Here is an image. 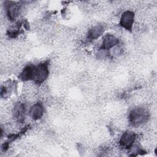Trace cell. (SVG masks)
<instances>
[{"mask_svg":"<svg viewBox=\"0 0 157 157\" xmlns=\"http://www.w3.org/2000/svg\"><path fill=\"white\" fill-rule=\"evenodd\" d=\"M49 74L48 64L42 63L33 67L32 80L37 84L43 83L47 78Z\"/></svg>","mask_w":157,"mask_h":157,"instance_id":"obj_1","label":"cell"},{"mask_svg":"<svg viewBox=\"0 0 157 157\" xmlns=\"http://www.w3.org/2000/svg\"><path fill=\"white\" fill-rule=\"evenodd\" d=\"M147 117V112L143 108H135L132 109L129 115V121L133 124L142 123Z\"/></svg>","mask_w":157,"mask_h":157,"instance_id":"obj_2","label":"cell"},{"mask_svg":"<svg viewBox=\"0 0 157 157\" xmlns=\"http://www.w3.org/2000/svg\"><path fill=\"white\" fill-rule=\"evenodd\" d=\"M134 21V13L131 10L124 12L120 20V26L125 29L131 31L132 28V25Z\"/></svg>","mask_w":157,"mask_h":157,"instance_id":"obj_3","label":"cell"},{"mask_svg":"<svg viewBox=\"0 0 157 157\" xmlns=\"http://www.w3.org/2000/svg\"><path fill=\"white\" fill-rule=\"evenodd\" d=\"M136 140V134L132 131H126L121 136L120 145L124 148H130Z\"/></svg>","mask_w":157,"mask_h":157,"instance_id":"obj_4","label":"cell"},{"mask_svg":"<svg viewBox=\"0 0 157 157\" xmlns=\"http://www.w3.org/2000/svg\"><path fill=\"white\" fill-rule=\"evenodd\" d=\"M21 7L17 2H9L6 6V13L9 20H15L20 15Z\"/></svg>","mask_w":157,"mask_h":157,"instance_id":"obj_5","label":"cell"},{"mask_svg":"<svg viewBox=\"0 0 157 157\" xmlns=\"http://www.w3.org/2000/svg\"><path fill=\"white\" fill-rule=\"evenodd\" d=\"M118 38L112 34H106L103 37L102 45L100 48L109 50L113 47L118 45Z\"/></svg>","mask_w":157,"mask_h":157,"instance_id":"obj_6","label":"cell"},{"mask_svg":"<svg viewBox=\"0 0 157 157\" xmlns=\"http://www.w3.org/2000/svg\"><path fill=\"white\" fill-rule=\"evenodd\" d=\"M44 113V108L40 102H37L31 106L29 115L31 118L34 120H39L43 116Z\"/></svg>","mask_w":157,"mask_h":157,"instance_id":"obj_7","label":"cell"},{"mask_svg":"<svg viewBox=\"0 0 157 157\" xmlns=\"http://www.w3.org/2000/svg\"><path fill=\"white\" fill-rule=\"evenodd\" d=\"M104 32V26L101 25H96L92 27L88 34V39L92 40L97 39Z\"/></svg>","mask_w":157,"mask_h":157,"instance_id":"obj_8","label":"cell"},{"mask_svg":"<svg viewBox=\"0 0 157 157\" xmlns=\"http://www.w3.org/2000/svg\"><path fill=\"white\" fill-rule=\"evenodd\" d=\"M33 67L31 66H26L23 70L21 71L19 75V78L23 81H27L29 80H32Z\"/></svg>","mask_w":157,"mask_h":157,"instance_id":"obj_9","label":"cell"},{"mask_svg":"<svg viewBox=\"0 0 157 157\" xmlns=\"http://www.w3.org/2000/svg\"><path fill=\"white\" fill-rule=\"evenodd\" d=\"M109 50L100 48L97 53V57L98 59H105L109 56Z\"/></svg>","mask_w":157,"mask_h":157,"instance_id":"obj_10","label":"cell"}]
</instances>
